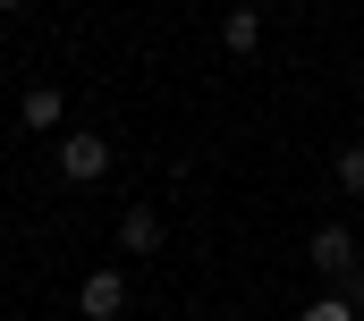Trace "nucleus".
Segmentation results:
<instances>
[{
    "instance_id": "1",
    "label": "nucleus",
    "mask_w": 364,
    "mask_h": 321,
    "mask_svg": "<svg viewBox=\"0 0 364 321\" xmlns=\"http://www.w3.org/2000/svg\"><path fill=\"white\" fill-rule=\"evenodd\" d=\"M60 178H68V186H102V178H110V144H102L93 127L60 136Z\"/></svg>"
},
{
    "instance_id": "2",
    "label": "nucleus",
    "mask_w": 364,
    "mask_h": 321,
    "mask_svg": "<svg viewBox=\"0 0 364 321\" xmlns=\"http://www.w3.org/2000/svg\"><path fill=\"white\" fill-rule=\"evenodd\" d=\"M305 262H314V271H322L331 288H348V279L364 271V254H356V237H348V229H314V245H305Z\"/></svg>"
},
{
    "instance_id": "3",
    "label": "nucleus",
    "mask_w": 364,
    "mask_h": 321,
    "mask_svg": "<svg viewBox=\"0 0 364 321\" xmlns=\"http://www.w3.org/2000/svg\"><path fill=\"white\" fill-rule=\"evenodd\" d=\"M77 313H85V321H119V313H127V271H85Z\"/></svg>"
},
{
    "instance_id": "4",
    "label": "nucleus",
    "mask_w": 364,
    "mask_h": 321,
    "mask_svg": "<svg viewBox=\"0 0 364 321\" xmlns=\"http://www.w3.org/2000/svg\"><path fill=\"white\" fill-rule=\"evenodd\" d=\"M17 119H26V136H43V127H60V119H68V93H60V85H26V102H17Z\"/></svg>"
},
{
    "instance_id": "5",
    "label": "nucleus",
    "mask_w": 364,
    "mask_h": 321,
    "mask_svg": "<svg viewBox=\"0 0 364 321\" xmlns=\"http://www.w3.org/2000/svg\"><path fill=\"white\" fill-rule=\"evenodd\" d=\"M119 254H161V212H153V203L119 212Z\"/></svg>"
},
{
    "instance_id": "6",
    "label": "nucleus",
    "mask_w": 364,
    "mask_h": 321,
    "mask_svg": "<svg viewBox=\"0 0 364 321\" xmlns=\"http://www.w3.org/2000/svg\"><path fill=\"white\" fill-rule=\"evenodd\" d=\"M220 43H229V51H237V60H255V51H263V17H255V9H246V0H237V9H229V17H220Z\"/></svg>"
},
{
    "instance_id": "7",
    "label": "nucleus",
    "mask_w": 364,
    "mask_h": 321,
    "mask_svg": "<svg viewBox=\"0 0 364 321\" xmlns=\"http://www.w3.org/2000/svg\"><path fill=\"white\" fill-rule=\"evenodd\" d=\"M296 321H364V313L348 305V296H339V288H331V296H314V305H305Z\"/></svg>"
},
{
    "instance_id": "8",
    "label": "nucleus",
    "mask_w": 364,
    "mask_h": 321,
    "mask_svg": "<svg viewBox=\"0 0 364 321\" xmlns=\"http://www.w3.org/2000/svg\"><path fill=\"white\" fill-rule=\"evenodd\" d=\"M339 186H348V195H364V144H348V153H339Z\"/></svg>"
},
{
    "instance_id": "9",
    "label": "nucleus",
    "mask_w": 364,
    "mask_h": 321,
    "mask_svg": "<svg viewBox=\"0 0 364 321\" xmlns=\"http://www.w3.org/2000/svg\"><path fill=\"white\" fill-rule=\"evenodd\" d=\"M339 296H348V305H356V313H364V271H356V279H348V288H339Z\"/></svg>"
},
{
    "instance_id": "10",
    "label": "nucleus",
    "mask_w": 364,
    "mask_h": 321,
    "mask_svg": "<svg viewBox=\"0 0 364 321\" xmlns=\"http://www.w3.org/2000/svg\"><path fill=\"white\" fill-rule=\"evenodd\" d=\"M0 9H26V0H0Z\"/></svg>"
}]
</instances>
